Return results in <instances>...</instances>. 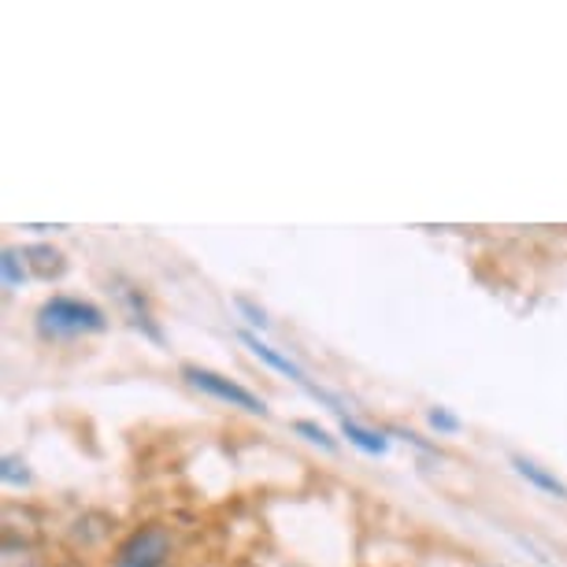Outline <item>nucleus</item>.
Returning a JSON list of instances; mask_svg holds the SVG:
<instances>
[{
	"mask_svg": "<svg viewBox=\"0 0 567 567\" xmlns=\"http://www.w3.org/2000/svg\"><path fill=\"white\" fill-rule=\"evenodd\" d=\"M4 567H41V556L30 542L4 534Z\"/></svg>",
	"mask_w": 567,
	"mask_h": 567,
	"instance_id": "9",
	"label": "nucleus"
},
{
	"mask_svg": "<svg viewBox=\"0 0 567 567\" xmlns=\"http://www.w3.org/2000/svg\"><path fill=\"white\" fill-rule=\"evenodd\" d=\"M238 338H241V346L249 349L252 357L260 360V363H267V368H271V371H278V374H286V379H293L297 386H305L308 393H312V398L327 401V404H330V412L346 415V409H341V404H338L334 398H330L327 390H319V386H312V382H308V374H305V368H301V363H293L290 357H282V352H278V349H271V346H267V341H264L260 334H256V330H241Z\"/></svg>",
	"mask_w": 567,
	"mask_h": 567,
	"instance_id": "4",
	"label": "nucleus"
},
{
	"mask_svg": "<svg viewBox=\"0 0 567 567\" xmlns=\"http://www.w3.org/2000/svg\"><path fill=\"white\" fill-rule=\"evenodd\" d=\"M341 434L349 437V445H357L360 453H368V456H386L390 453V437L382 431H374V426L357 423L352 415H341Z\"/></svg>",
	"mask_w": 567,
	"mask_h": 567,
	"instance_id": "8",
	"label": "nucleus"
},
{
	"mask_svg": "<svg viewBox=\"0 0 567 567\" xmlns=\"http://www.w3.org/2000/svg\"><path fill=\"white\" fill-rule=\"evenodd\" d=\"M23 256H27V264H30V275L41 278V282H52V278H60L63 271H68V260H63V252L52 249V245H45V241L27 245Z\"/></svg>",
	"mask_w": 567,
	"mask_h": 567,
	"instance_id": "7",
	"label": "nucleus"
},
{
	"mask_svg": "<svg viewBox=\"0 0 567 567\" xmlns=\"http://www.w3.org/2000/svg\"><path fill=\"white\" fill-rule=\"evenodd\" d=\"M171 556V530L164 523H145L120 545L112 567H164Z\"/></svg>",
	"mask_w": 567,
	"mask_h": 567,
	"instance_id": "3",
	"label": "nucleus"
},
{
	"mask_svg": "<svg viewBox=\"0 0 567 567\" xmlns=\"http://www.w3.org/2000/svg\"><path fill=\"white\" fill-rule=\"evenodd\" d=\"M0 478H4V486H30L27 464L12 453H4V460H0Z\"/></svg>",
	"mask_w": 567,
	"mask_h": 567,
	"instance_id": "12",
	"label": "nucleus"
},
{
	"mask_svg": "<svg viewBox=\"0 0 567 567\" xmlns=\"http://www.w3.org/2000/svg\"><path fill=\"white\" fill-rule=\"evenodd\" d=\"M0 275H4L8 293L27 282V267H23V260H19V249H4V256H0Z\"/></svg>",
	"mask_w": 567,
	"mask_h": 567,
	"instance_id": "10",
	"label": "nucleus"
},
{
	"mask_svg": "<svg viewBox=\"0 0 567 567\" xmlns=\"http://www.w3.org/2000/svg\"><path fill=\"white\" fill-rule=\"evenodd\" d=\"M109 330V316L101 305L82 301V297L56 293L38 308V334L49 341L79 338V334H104Z\"/></svg>",
	"mask_w": 567,
	"mask_h": 567,
	"instance_id": "1",
	"label": "nucleus"
},
{
	"mask_svg": "<svg viewBox=\"0 0 567 567\" xmlns=\"http://www.w3.org/2000/svg\"><path fill=\"white\" fill-rule=\"evenodd\" d=\"M512 467H516V475L527 478L534 489H542V494H549L556 501H567V483H564V478H556L549 467H542L538 460H530L523 453H512Z\"/></svg>",
	"mask_w": 567,
	"mask_h": 567,
	"instance_id": "6",
	"label": "nucleus"
},
{
	"mask_svg": "<svg viewBox=\"0 0 567 567\" xmlns=\"http://www.w3.org/2000/svg\"><path fill=\"white\" fill-rule=\"evenodd\" d=\"M238 312H241L245 319H249V323H252L256 330H260V334H264V330H271V319H267L264 308H256V305L249 301V297H238Z\"/></svg>",
	"mask_w": 567,
	"mask_h": 567,
	"instance_id": "14",
	"label": "nucleus"
},
{
	"mask_svg": "<svg viewBox=\"0 0 567 567\" xmlns=\"http://www.w3.org/2000/svg\"><path fill=\"white\" fill-rule=\"evenodd\" d=\"M120 301L126 308V316H131V323L142 330V334L148 341H156V346H164V330H159L156 323V316H153V308H148L145 301V293L142 290H134V286H120Z\"/></svg>",
	"mask_w": 567,
	"mask_h": 567,
	"instance_id": "5",
	"label": "nucleus"
},
{
	"mask_svg": "<svg viewBox=\"0 0 567 567\" xmlns=\"http://www.w3.org/2000/svg\"><path fill=\"white\" fill-rule=\"evenodd\" d=\"M293 431L301 434V437H308L312 445L327 449V453H338V437L330 434L327 426H319V423H312V420H297V423H293Z\"/></svg>",
	"mask_w": 567,
	"mask_h": 567,
	"instance_id": "11",
	"label": "nucleus"
},
{
	"mask_svg": "<svg viewBox=\"0 0 567 567\" xmlns=\"http://www.w3.org/2000/svg\"><path fill=\"white\" fill-rule=\"evenodd\" d=\"M182 379H186L194 390L208 393V398L230 404V409H241V412H249V415H267V404L256 398L252 390H245L234 379H227V374H219V371H212V368H197V363H186V368H182Z\"/></svg>",
	"mask_w": 567,
	"mask_h": 567,
	"instance_id": "2",
	"label": "nucleus"
},
{
	"mask_svg": "<svg viewBox=\"0 0 567 567\" xmlns=\"http://www.w3.org/2000/svg\"><path fill=\"white\" fill-rule=\"evenodd\" d=\"M426 423H431L437 434H456L460 426H464V423H460V415H453L449 409H442V404H434V409H426Z\"/></svg>",
	"mask_w": 567,
	"mask_h": 567,
	"instance_id": "13",
	"label": "nucleus"
}]
</instances>
